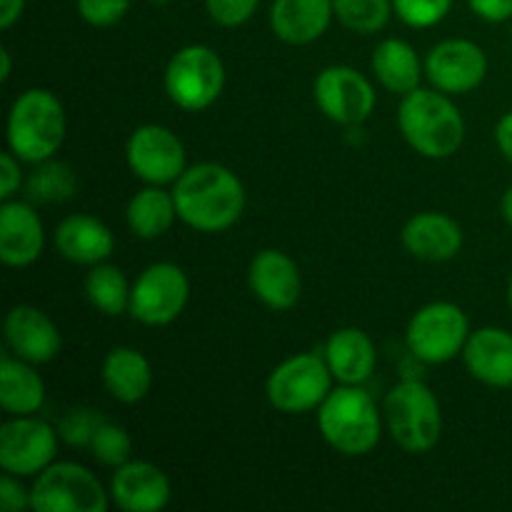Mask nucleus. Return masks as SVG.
Returning a JSON list of instances; mask_svg holds the SVG:
<instances>
[{
  "label": "nucleus",
  "mask_w": 512,
  "mask_h": 512,
  "mask_svg": "<svg viewBox=\"0 0 512 512\" xmlns=\"http://www.w3.org/2000/svg\"><path fill=\"white\" fill-rule=\"evenodd\" d=\"M225 88V65L208 45H185L165 68V93L188 113L210 108Z\"/></svg>",
  "instance_id": "6"
},
{
  "label": "nucleus",
  "mask_w": 512,
  "mask_h": 512,
  "mask_svg": "<svg viewBox=\"0 0 512 512\" xmlns=\"http://www.w3.org/2000/svg\"><path fill=\"white\" fill-rule=\"evenodd\" d=\"M178 218L198 233H223L245 210V188L238 175L218 163L185 170L173 188Z\"/></svg>",
  "instance_id": "1"
},
{
  "label": "nucleus",
  "mask_w": 512,
  "mask_h": 512,
  "mask_svg": "<svg viewBox=\"0 0 512 512\" xmlns=\"http://www.w3.org/2000/svg\"><path fill=\"white\" fill-rule=\"evenodd\" d=\"M55 248L70 263L98 265L113 255L115 238L103 220L80 213L68 215L55 228Z\"/></svg>",
  "instance_id": "22"
},
{
  "label": "nucleus",
  "mask_w": 512,
  "mask_h": 512,
  "mask_svg": "<svg viewBox=\"0 0 512 512\" xmlns=\"http://www.w3.org/2000/svg\"><path fill=\"white\" fill-rule=\"evenodd\" d=\"M248 283L255 298L270 310H290L298 305L303 293V278L300 268L290 255L280 250H260L253 258L248 270Z\"/></svg>",
  "instance_id": "15"
},
{
  "label": "nucleus",
  "mask_w": 512,
  "mask_h": 512,
  "mask_svg": "<svg viewBox=\"0 0 512 512\" xmlns=\"http://www.w3.org/2000/svg\"><path fill=\"white\" fill-rule=\"evenodd\" d=\"M5 343L13 350L15 358L43 365L60 353L63 338H60L58 325L43 310L33 305H15L5 315Z\"/></svg>",
  "instance_id": "16"
},
{
  "label": "nucleus",
  "mask_w": 512,
  "mask_h": 512,
  "mask_svg": "<svg viewBox=\"0 0 512 512\" xmlns=\"http://www.w3.org/2000/svg\"><path fill=\"white\" fill-rule=\"evenodd\" d=\"M65 140V108L50 90L30 88L8 113V148L25 163H43Z\"/></svg>",
  "instance_id": "4"
},
{
  "label": "nucleus",
  "mask_w": 512,
  "mask_h": 512,
  "mask_svg": "<svg viewBox=\"0 0 512 512\" xmlns=\"http://www.w3.org/2000/svg\"><path fill=\"white\" fill-rule=\"evenodd\" d=\"M20 188V158L10 153L0 155V198L10 200V195Z\"/></svg>",
  "instance_id": "37"
},
{
  "label": "nucleus",
  "mask_w": 512,
  "mask_h": 512,
  "mask_svg": "<svg viewBox=\"0 0 512 512\" xmlns=\"http://www.w3.org/2000/svg\"><path fill=\"white\" fill-rule=\"evenodd\" d=\"M190 298V283L175 263H155L140 273L130 290L128 313L138 323L160 328L178 318Z\"/></svg>",
  "instance_id": "10"
},
{
  "label": "nucleus",
  "mask_w": 512,
  "mask_h": 512,
  "mask_svg": "<svg viewBox=\"0 0 512 512\" xmlns=\"http://www.w3.org/2000/svg\"><path fill=\"white\" fill-rule=\"evenodd\" d=\"M315 103L333 123L360 125L375 110V90L350 65H330L315 78Z\"/></svg>",
  "instance_id": "13"
},
{
  "label": "nucleus",
  "mask_w": 512,
  "mask_h": 512,
  "mask_svg": "<svg viewBox=\"0 0 512 512\" xmlns=\"http://www.w3.org/2000/svg\"><path fill=\"white\" fill-rule=\"evenodd\" d=\"M468 5L488 23H505L512 18V0H468Z\"/></svg>",
  "instance_id": "38"
},
{
  "label": "nucleus",
  "mask_w": 512,
  "mask_h": 512,
  "mask_svg": "<svg viewBox=\"0 0 512 512\" xmlns=\"http://www.w3.org/2000/svg\"><path fill=\"white\" fill-rule=\"evenodd\" d=\"M103 423H105V418L98 413V410L75 408V410H70L63 420H60L58 433L68 445H75V448L85 445V448H90L95 433H98V428Z\"/></svg>",
  "instance_id": "33"
},
{
  "label": "nucleus",
  "mask_w": 512,
  "mask_h": 512,
  "mask_svg": "<svg viewBox=\"0 0 512 512\" xmlns=\"http://www.w3.org/2000/svg\"><path fill=\"white\" fill-rule=\"evenodd\" d=\"M80 18L95 28H110L128 15L130 0H75Z\"/></svg>",
  "instance_id": "34"
},
{
  "label": "nucleus",
  "mask_w": 512,
  "mask_h": 512,
  "mask_svg": "<svg viewBox=\"0 0 512 512\" xmlns=\"http://www.w3.org/2000/svg\"><path fill=\"white\" fill-rule=\"evenodd\" d=\"M128 168L150 185L175 183L185 173V148L173 130L163 125H140L125 145Z\"/></svg>",
  "instance_id": "12"
},
{
  "label": "nucleus",
  "mask_w": 512,
  "mask_h": 512,
  "mask_svg": "<svg viewBox=\"0 0 512 512\" xmlns=\"http://www.w3.org/2000/svg\"><path fill=\"white\" fill-rule=\"evenodd\" d=\"M373 73L390 93L408 95L420 88V58L413 45L400 38H388L375 48Z\"/></svg>",
  "instance_id": "26"
},
{
  "label": "nucleus",
  "mask_w": 512,
  "mask_h": 512,
  "mask_svg": "<svg viewBox=\"0 0 512 512\" xmlns=\"http://www.w3.org/2000/svg\"><path fill=\"white\" fill-rule=\"evenodd\" d=\"M78 188L73 168L58 160H43L38 170H33L28 178V198L35 203H63L73 198Z\"/></svg>",
  "instance_id": "29"
},
{
  "label": "nucleus",
  "mask_w": 512,
  "mask_h": 512,
  "mask_svg": "<svg viewBox=\"0 0 512 512\" xmlns=\"http://www.w3.org/2000/svg\"><path fill=\"white\" fill-rule=\"evenodd\" d=\"M45 233L38 213L20 200H3L0 208V260L8 268H28L43 253Z\"/></svg>",
  "instance_id": "18"
},
{
  "label": "nucleus",
  "mask_w": 512,
  "mask_h": 512,
  "mask_svg": "<svg viewBox=\"0 0 512 512\" xmlns=\"http://www.w3.org/2000/svg\"><path fill=\"white\" fill-rule=\"evenodd\" d=\"M260 0H205L208 15L223 28H238L248 23L258 10Z\"/></svg>",
  "instance_id": "35"
},
{
  "label": "nucleus",
  "mask_w": 512,
  "mask_h": 512,
  "mask_svg": "<svg viewBox=\"0 0 512 512\" xmlns=\"http://www.w3.org/2000/svg\"><path fill=\"white\" fill-rule=\"evenodd\" d=\"M403 245L413 258L445 263L463 248V228L450 215L428 210V213L413 215L405 223Z\"/></svg>",
  "instance_id": "20"
},
{
  "label": "nucleus",
  "mask_w": 512,
  "mask_h": 512,
  "mask_svg": "<svg viewBox=\"0 0 512 512\" xmlns=\"http://www.w3.org/2000/svg\"><path fill=\"white\" fill-rule=\"evenodd\" d=\"M150 3H158V5H165V3H170V0H150Z\"/></svg>",
  "instance_id": "44"
},
{
  "label": "nucleus",
  "mask_w": 512,
  "mask_h": 512,
  "mask_svg": "<svg viewBox=\"0 0 512 512\" xmlns=\"http://www.w3.org/2000/svg\"><path fill=\"white\" fill-rule=\"evenodd\" d=\"M108 495L103 483L78 463H50L30 488L35 512H105Z\"/></svg>",
  "instance_id": "7"
},
{
  "label": "nucleus",
  "mask_w": 512,
  "mask_h": 512,
  "mask_svg": "<svg viewBox=\"0 0 512 512\" xmlns=\"http://www.w3.org/2000/svg\"><path fill=\"white\" fill-rule=\"evenodd\" d=\"M453 0H393V13L408 28H433L450 13Z\"/></svg>",
  "instance_id": "32"
},
{
  "label": "nucleus",
  "mask_w": 512,
  "mask_h": 512,
  "mask_svg": "<svg viewBox=\"0 0 512 512\" xmlns=\"http://www.w3.org/2000/svg\"><path fill=\"white\" fill-rule=\"evenodd\" d=\"M470 323L455 303H430L413 315L405 333L408 350L428 365H443L463 353Z\"/></svg>",
  "instance_id": "9"
},
{
  "label": "nucleus",
  "mask_w": 512,
  "mask_h": 512,
  "mask_svg": "<svg viewBox=\"0 0 512 512\" xmlns=\"http://www.w3.org/2000/svg\"><path fill=\"white\" fill-rule=\"evenodd\" d=\"M110 500L125 512H155L170 503V480L158 465L125 463L115 468L110 480Z\"/></svg>",
  "instance_id": "17"
},
{
  "label": "nucleus",
  "mask_w": 512,
  "mask_h": 512,
  "mask_svg": "<svg viewBox=\"0 0 512 512\" xmlns=\"http://www.w3.org/2000/svg\"><path fill=\"white\" fill-rule=\"evenodd\" d=\"M468 373L490 388H512V333L503 328H480L470 333L463 348Z\"/></svg>",
  "instance_id": "19"
},
{
  "label": "nucleus",
  "mask_w": 512,
  "mask_h": 512,
  "mask_svg": "<svg viewBox=\"0 0 512 512\" xmlns=\"http://www.w3.org/2000/svg\"><path fill=\"white\" fill-rule=\"evenodd\" d=\"M318 428L325 443L340 455H368L380 443V410L360 385H340L330 390L320 405Z\"/></svg>",
  "instance_id": "3"
},
{
  "label": "nucleus",
  "mask_w": 512,
  "mask_h": 512,
  "mask_svg": "<svg viewBox=\"0 0 512 512\" xmlns=\"http://www.w3.org/2000/svg\"><path fill=\"white\" fill-rule=\"evenodd\" d=\"M103 383L120 403H140L153 385L148 358L135 348H113L105 355Z\"/></svg>",
  "instance_id": "24"
},
{
  "label": "nucleus",
  "mask_w": 512,
  "mask_h": 512,
  "mask_svg": "<svg viewBox=\"0 0 512 512\" xmlns=\"http://www.w3.org/2000/svg\"><path fill=\"white\" fill-rule=\"evenodd\" d=\"M323 358L340 385H363L378 363L373 340L360 328L335 330L325 343Z\"/></svg>",
  "instance_id": "23"
},
{
  "label": "nucleus",
  "mask_w": 512,
  "mask_h": 512,
  "mask_svg": "<svg viewBox=\"0 0 512 512\" xmlns=\"http://www.w3.org/2000/svg\"><path fill=\"white\" fill-rule=\"evenodd\" d=\"M90 453L98 463L108 465V468H120L133 455V440L125 433V428L105 420L95 433L93 443H90Z\"/></svg>",
  "instance_id": "31"
},
{
  "label": "nucleus",
  "mask_w": 512,
  "mask_h": 512,
  "mask_svg": "<svg viewBox=\"0 0 512 512\" xmlns=\"http://www.w3.org/2000/svg\"><path fill=\"white\" fill-rule=\"evenodd\" d=\"M125 218H128L130 233L138 235V238H160L163 233H168L173 220L178 218L173 193H165L158 185H150V188L140 190V193H135L130 198Z\"/></svg>",
  "instance_id": "27"
},
{
  "label": "nucleus",
  "mask_w": 512,
  "mask_h": 512,
  "mask_svg": "<svg viewBox=\"0 0 512 512\" xmlns=\"http://www.w3.org/2000/svg\"><path fill=\"white\" fill-rule=\"evenodd\" d=\"M335 18L353 33L373 35L388 25L393 0H333Z\"/></svg>",
  "instance_id": "30"
},
{
  "label": "nucleus",
  "mask_w": 512,
  "mask_h": 512,
  "mask_svg": "<svg viewBox=\"0 0 512 512\" xmlns=\"http://www.w3.org/2000/svg\"><path fill=\"white\" fill-rule=\"evenodd\" d=\"M330 373L325 358L315 353H300L280 363L270 373L265 393L270 405L285 415H303L318 410L330 395Z\"/></svg>",
  "instance_id": "8"
},
{
  "label": "nucleus",
  "mask_w": 512,
  "mask_h": 512,
  "mask_svg": "<svg viewBox=\"0 0 512 512\" xmlns=\"http://www.w3.org/2000/svg\"><path fill=\"white\" fill-rule=\"evenodd\" d=\"M508 303H510V310H512V278H510V285H508Z\"/></svg>",
  "instance_id": "43"
},
{
  "label": "nucleus",
  "mask_w": 512,
  "mask_h": 512,
  "mask_svg": "<svg viewBox=\"0 0 512 512\" xmlns=\"http://www.w3.org/2000/svg\"><path fill=\"white\" fill-rule=\"evenodd\" d=\"M25 10V0H0V28H13Z\"/></svg>",
  "instance_id": "40"
},
{
  "label": "nucleus",
  "mask_w": 512,
  "mask_h": 512,
  "mask_svg": "<svg viewBox=\"0 0 512 512\" xmlns=\"http://www.w3.org/2000/svg\"><path fill=\"white\" fill-rule=\"evenodd\" d=\"M385 423L395 443L410 455L430 453L443 435V413L433 390L420 380H403L383 403Z\"/></svg>",
  "instance_id": "5"
},
{
  "label": "nucleus",
  "mask_w": 512,
  "mask_h": 512,
  "mask_svg": "<svg viewBox=\"0 0 512 512\" xmlns=\"http://www.w3.org/2000/svg\"><path fill=\"white\" fill-rule=\"evenodd\" d=\"M495 143H498L500 153L512 163V113H505L495 125Z\"/></svg>",
  "instance_id": "39"
},
{
  "label": "nucleus",
  "mask_w": 512,
  "mask_h": 512,
  "mask_svg": "<svg viewBox=\"0 0 512 512\" xmlns=\"http://www.w3.org/2000/svg\"><path fill=\"white\" fill-rule=\"evenodd\" d=\"M500 208H503V215H505V220H508V225L512 228V185L508 190H505V195H503V203H500Z\"/></svg>",
  "instance_id": "41"
},
{
  "label": "nucleus",
  "mask_w": 512,
  "mask_h": 512,
  "mask_svg": "<svg viewBox=\"0 0 512 512\" xmlns=\"http://www.w3.org/2000/svg\"><path fill=\"white\" fill-rule=\"evenodd\" d=\"M0 63H3V68H0V80H8L10 78V50H0Z\"/></svg>",
  "instance_id": "42"
},
{
  "label": "nucleus",
  "mask_w": 512,
  "mask_h": 512,
  "mask_svg": "<svg viewBox=\"0 0 512 512\" xmlns=\"http://www.w3.org/2000/svg\"><path fill=\"white\" fill-rule=\"evenodd\" d=\"M45 400V383L35 373L33 363L20 358L0 360V405L8 415L38 413Z\"/></svg>",
  "instance_id": "25"
},
{
  "label": "nucleus",
  "mask_w": 512,
  "mask_h": 512,
  "mask_svg": "<svg viewBox=\"0 0 512 512\" xmlns=\"http://www.w3.org/2000/svg\"><path fill=\"white\" fill-rule=\"evenodd\" d=\"M30 508V490L15 480V475L5 473L0 480V510L3 512H20Z\"/></svg>",
  "instance_id": "36"
},
{
  "label": "nucleus",
  "mask_w": 512,
  "mask_h": 512,
  "mask_svg": "<svg viewBox=\"0 0 512 512\" xmlns=\"http://www.w3.org/2000/svg\"><path fill=\"white\" fill-rule=\"evenodd\" d=\"M398 125L410 148L433 160L455 155L465 140L463 115L440 90L415 88L413 93L403 95Z\"/></svg>",
  "instance_id": "2"
},
{
  "label": "nucleus",
  "mask_w": 512,
  "mask_h": 512,
  "mask_svg": "<svg viewBox=\"0 0 512 512\" xmlns=\"http://www.w3.org/2000/svg\"><path fill=\"white\" fill-rule=\"evenodd\" d=\"M333 15V0H273L270 28L283 43L308 45L328 30Z\"/></svg>",
  "instance_id": "21"
},
{
  "label": "nucleus",
  "mask_w": 512,
  "mask_h": 512,
  "mask_svg": "<svg viewBox=\"0 0 512 512\" xmlns=\"http://www.w3.org/2000/svg\"><path fill=\"white\" fill-rule=\"evenodd\" d=\"M130 290L133 288H128V280L115 265L98 263L85 275V295H88L90 305L110 318L128 310Z\"/></svg>",
  "instance_id": "28"
},
{
  "label": "nucleus",
  "mask_w": 512,
  "mask_h": 512,
  "mask_svg": "<svg viewBox=\"0 0 512 512\" xmlns=\"http://www.w3.org/2000/svg\"><path fill=\"white\" fill-rule=\"evenodd\" d=\"M58 430L33 415H13L0 428V468L15 478L43 473L58 453Z\"/></svg>",
  "instance_id": "11"
},
{
  "label": "nucleus",
  "mask_w": 512,
  "mask_h": 512,
  "mask_svg": "<svg viewBox=\"0 0 512 512\" xmlns=\"http://www.w3.org/2000/svg\"><path fill=\"white\" fill-rule=\"evenodd\" d=\"M425 75L445 95H465L480 88L488 75V58L478 43L450 38L435 45L425 58Z\"/></svg>",
  "instance_id": "14"
}]
</instances>
